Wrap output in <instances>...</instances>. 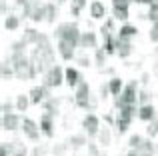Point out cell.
<instances>
[{
	"instance_id": "19",
	"label": "cell",
	"mask_w": 158,
	"mask_h": 156,
	"mask_svg": "<svg viewBox=\"0 0 158 156\" xmlns=\"http://www.w3.org/2000/svg\"><path fill=\"white\" fill-rule=\"evenodd\" d=\"M90 16H92L94 20H100V18L106 16V6L100 0H92V2H90Z\"/></svg>"
},
{
	"instance_id": "58",
	"label": "cell",
	"mask_w": 158,
	"mask_h": 156,
	"mask_svg": "<svg viewBox=\"0 0 158 156\" xmlns=\"http://www.w3.org/2000/svg\"><path fill=\"white\" fill-rule=\"evenodd\" d=\"M154 52H156V54H158V46H156V48H154Z\"/></svg>"
},
{
	"instance_id": "5",
	"label": "cell",
	"mask_w": 158,
	"mask_h": 156,
	"mask_svg": "<svg viewBox=\"0 0 158 156\" xmlns=\"http://www.w3.org/2000/svg\"><path fill=\"white\" fill-rule=\"evenodd\" d=\"M62 82H66V76H64L62 66L54 64V66H52L48 72H44V80H42L44 86H48V88H58Z\"/></svg>"
},
{
	"instance_id": "18",
	"label": "cell",
	"mask_w": 158,
	"mask_h": 156,
	"mask_svg": "<svg viewBox=\"0 0 158 156\" xmlns=\"http://www.w3.org/2000/svg\"><path fill=\"white\" fill-rule=\"evenodd\" d=\"M112 14L116 20H122L126 22L130 18V10H128V4H112Z\"/></svg>"
},
{
	"instance_id": "8",
	"label": "cell",
	"mask_w": 158,
	"mask_h": 156,
	"mask_svg": "<svg viewBox=\"0 0 158 156\" xmlns=\"http://www.w3.org/2000/svg\"><path fill=\"white\" fill-rule=\"evenodd\" d=\"M22 132H24V136H26L28 140L38 142L42 130H40V124H36L32 118H24V120H22Z\"/></svg>"
},
{
	"instance_id": "28",
	"label": "cell",
	"mask_w": 158,
	"mask_h": 156,
	"mask_svg": "<svg viewBox=\"0 0 158 156\" xmlns=\"http://www.w3.org/2000/svg\"><path fill=\"white\" fill-rule=\"evenodd\" d=\"M30 20H32V22H42V20H44V22H46V4H44V2L40 4V6L36 8L34 12H32Z\"/></svg>"
},
{
	"instance_id": "29",
	"label": "cell",
	"mask_w": 158,
	"mask_h": 156,
	"mask_svg": "<svg viewBox=\"0 0 158 156\" xmlns=\"http://www.w3.org/2000/svg\"><path fill=\"white\" fill-rule=\"evenodd\" d=\"M20 26V16H16V14H8L6 16V20H4V28L6 30H16V28Z\"/></svg>"
},
{
	"instance_id": "13",
	"label": "cell",
	"mask_w": 158,
	"mask_h": 156,
	"mask_svg": "<svg viewBox=\"0 0 158 156\" xmlns=\"http://www.w3.org/2000/svg\"><path fill=\"white\" fill-rule=\"evenodd\" d=\"M38 124H40V130L44 132V136H48V138L54 136V116H52V114L44 112L42 116H40Z\"/></svg>"
},
{
	"instance_id": "23",
	"label": "cell",
	"mask_w": 158,
	"mask_h": 156,
	"mask_svg": "<svg viewBox=\"0 0 158 156\" xmlns=\"http://www.w3.org/2000/svg\"><path fill=\"white\" fill-rule=\"evenodd\" d=\"M134 150H136V154H138V156H154V152H158L156 146L152 144L150 140H144L142 146H138V148H134Z\"/></svg>"
},
{
	"instance_id": "55",
	"label": "cell",
	"mask_w": 158,
	"mask_h": 156,
	"mask_svg": "<svg viewBox=\"0 0 158 156\" xmlns=\"http://www.w3.org/2000/svg\"><path fill=\"white\" fill-rule=\"evenodd\" d=\"M126 156H138V154H136V150H134V148H130V152H128Z\"/></svg>"
},
{
	"instance_id": "24",
	"label": "cell",
	"mask_w": 158,
	"mask_h": 156,
	"mask_svg": "<svg viewBox=\"0 0 158 156\" xmlns=\"http://www.w3.org/2000/svg\"><path fill=\"white\" fill-rule=\"evenodd\" d=\"M10 154L12 156H28L26 144H22L20 140H12L10 142Z\"/></svg>"
},
{
	"instance_id": "12",
	"label": "cell",
	"mask_w": 158,
	"mask_h": 156,
	"mask_svg": "<svg viewBox=\"0 0 158 156\" xmlns=\"http://www.w3.org/2000/svg\"><path fill=\"white\" fill-rule=\"evenodd\" d=\"M20 116L14 112H8V114H2V130H8V132H14L16 128L20 126Z\"/></svg>"
},
{
	"instance_id": "59",
	"label": "cell",
	"mask_w": 158,
	"mask_h": 156,
	"mask_svg": "<svg viewBox=\"0 0 158 156\" xmlns=\"http://www.w3.org/2000/svg\"><path fill=\"white\" fill-rule=\"evenodd\" d=\"M56 2H58V4H60V2H62V0H56Z\"/></svg>"
},
{
	"instance_id": "33",
	"label": "cell",
	"mask_w": 158,
	"mask_h": 156,
	"mask_svg": "<svg viewBox=\"0 0 158 156\" xmlns=\"http://www.w3.org/2000/svg\"><path fill=\"white\" fill-rule=\"evenodd\" d=\"M56 16H58V8H56V4H54V2H46V22H48V24H52L54 20H56Z\"/></svg>"
},
{
	"instance_id": "20",
	"label": "cell",
	"mask_w": 158,
	"mask_h": 156,
	"mask_svg": "<svg viewBox=\"0 0 158 156\" xmlns=\"http://www.w3.org/2000/svg\"><path fill=\"white\" fill-rule=\"evenodd\" d=\"M40 40V32L36 30V28H26V30L22 32V42H26L28 46H36Z\"/></svg>"
},
{
	"instance_id": "47",
	"label": "cell",
	"mask_w": 158,
	"mask_h": 156,
	"mask_svg": "<svg viewBox=\"0 0 158 156\" xmlns=\"http://www.w3.org/2000/svg\"><path fill=\"white\" fill-rule=\"evenodd\" d=\"M88 154H90V156H98V154H100V148H98V144L90 142V144H88Z\"/></svg>"
},
{
	"instance_id": "50",
	"label": "cell",
	"mask_w": 158,
	"mask_h": 156,
	"mask_svg": "<svg viewBox=\"0 0 158 156\" xmlns=\"http://www.w3.org/2000/svg\"><path fill=\"white\" fill-rule=\"evenodd\" d=\"M140 82H142V84H144V86H146V84H148V82H150V74H148V72H144V74H142V76H140Z\"/></svg>"
},
{
	"instance_id": "15",
	"label": "cell",
	"mask_w": 158,
	"mask_h": 156,
	"mask_svg": "<svg viewBox=\"0 0 158 156\" xmlns=\"http://www.w3.org/2000/svg\"><path fill=\"white\" fill-rule=\"evenodd\" d=\"M64 76H66V84H68L70 88H76V86L80 84L82 80H84L80 72H78L76 68H72V66H70V68H66V70H64Z\"/></svg>"
},
{
	"instance_id": "51",
	"label": "cell",
	"mask_w": 158,
	"mask_h": 156,
	"mask_svg": "<svg viewBox=\"0 0 158 156\" xmlns=\"http://www.w3.org/2000/svg\"><path fill=\"white\" fill-rule=\"evenodd\" d=\"M104 120L108 122V124H116V120H114V116H112V114H106V116H104Z\"/></svg>"
},
{
	"instance_id": "54",
	"label": "cell",
	"mask_w": 158,
	"mask_h": 156,
	"mask_svg": "<svg viewBox=\"0 0 158 156\" xmlns=\"http://www.w3.org/2000/svg\"><path fill=\"white\" fill-rule=\"evenodd\" d=\"M152 2H156V0H140V4H148V6H150Z\"/></svg>"
},
{
	"instance_id": "17",
	"label": "cell",
	"mask_w": 158,
	"mask_h": 156,
	"mask_svg": "<svg viewBox=\"0 0 158 156\" xmlns=\"http://www.w3.org/2000/svg\"><path fill=\"white\" fill-rule=\"evenodd\" d=\"M156 116V108H154V104H142V106H138V120H142V122H150L152 118Z\"/></svg>"
},
{
	"instance_id": "11",
	"label": "cell",
	"mask_w": 158,
	"mask_h": 156,
	"mask_svg": "<svg viewBox=\"0 0 158 156\" xmlns=\"http://www.w3.org/2000/svg\"><path fill=\"white\" fill-rule=\"evenodd\" d=\"M40 4H42L40 0H16V8H20V10H22V16H24V18H30L32 12H34Z\"/></svg>"
},
{
	"instance_id": "48",
	"label": "cell",
	"mask_w": 158,
	"mask_h": 156,
	"mask_svg": "<svg viewBox=\"0 0 158 156\" xmlns=\"http://www.w3.org/2000/svg\"><path fill=\"white\" fill-rule=\"evenodd\" d=\"M12 108H14V106H12V102H6V100L2 102V114H8V112H12Z\"/></svg>"
},
{
	"instance_id": "2",
	"label": "cell",
	"mask_w": 158,
	"mask_h": 156,
	"mask_svg": "<svg viewBox=\"0 0 158 156\" xmlns=\"http://www.w3.org/2000/svg\"><path fill=\"white\" fill-rule=\"evenodd\" d=\"M10 62L14 68V76L18 80H30V70H32V60L26 56V52H12Z\"/></svg>"
},
{
	"instance_id": "38",
	"label": "cell",
	"mask_w": 158,
	"mask_h": 156,
	"mask_svg": "<svg viewBox=\"0 0 158 156\" xmlns=\"http://www.w3.org/2000/svg\"><path fill=\"white\" fill-rule=\"evenodd\" d=\"M146 18L150 20V22H158V0L150 4V8H148V14H146Z\"/></svg>"
},
{
	"instance_id": "26",
	"label": "cell",
	"mask_w": 158,
	"mask_h": 156,
	"mask_svg": "<svg viewBox=\"0 0 158 156\" xmlns=\"http://www.w3.org/2000/svg\"><path fill=\"white\" fill-rule=\"evenodd\" d=\"M88 134L86 132H80V134H72L70 136V146L72 148H80V146H84V144H88Z\"/></svg>"
},
{
	"instance_id": "60",
	"label": "cell",
	"mask_w": 158,
	"mask_h": 156,
	"mask_svg": "<svg viewBox=\"0 0 158 156\" xmlns=\"http://www.w3.org/2000/svg\"><path fill=\"white\" fill-rule=\"evenodd\" d=\"M156 150H158V146H156Z\"/></svg>"
},
{
	"instance_id": "40",
	"label": "cell",
	"mask_w": 158,
	"mask_h": 156,
	"mask_svg": "<svg viewBox=\"0 0 158 156\" xmlns=\"http://www.w3.org/2000/svg\"><path fill=\"white\" fill-rule=\"evenodd\" d=\"M26 46H28V44H26V42H22V40H16V42H12V44H10L12 52H26Z\"/></svg>"
},
{
	"instance_id": "6",
	"label": "cell",
	"mask_w": 158,
	"mask_h": 156,
	"mask_svg": "<svg viewBox=\"0 0 158 156\" xmlns=\"http://www.w3.org/2000/svg\"><path fill=\"white\" fill-rule=\"evenodd\" d=\"M90 86L86 80H82L80 84L76 86V92H74V98H76V106L78 108H86L88 110V104H90Z\"/></svg>"
},
{
	"instance_id": "7",
	"label": "cell",
	"mask_w": 158,
	"mask_h": 156,
	"mask_svg": "<svg viewBox=\"0 0 158 156\" xmlns=\"http://www.w3.org/2000/svg\"><path fill=\"white\" fill-rule=\"evenodd\" d=\"M82 128H84V132L88 134L90 138H96L98 132H100V120H98L96 114L88 112L84 118H82Z\"/></svg>"
},
{
	"instance_id": "45",
	"label": "cell",
	"mask_w": 158,
	"mask_h": 156,
	"mask_svg": "<svg viewBox=\"0 0 158 156\" xmlns=\"http://www.w3.org/2000/svg\"><path fill=\"white\" fill-rule=\"evenodd\" d=\"M46 152H48V150H46V146L38 144V146L34 148V152H32V156H46Z\"/></svg>"
},
{
	"instance_id": "21",
	"label": "cell",
	"mask_w": 158,
	"mask_h": 156,
	"mask_svg": "<svg viewBox=\"0 0 158 156\" xmlns=\"http://www.w3.org/2000/svg\"><path fill=\"white\" fill-rule=\"evenodd\" d=\"M136 34H138V28L132 26V24H122L118 28V38H122V40H132Z\"/></svg>"
},
{
	"instance_id": "34",
	"label": "cell",
	"mask_w": 158,
	"mask_h": 156,
	"mask_svg": "<svg viewBox=\"0 0 158 156\" xmlns=\"http://www.w3.org/2000/svg\"><path fill=\"white\" fill-rule=\"evenodd\" d=\"M130 124H132L130 120H126V118H122V116H116V130H118V134H124V132H128Z\"/></svg>"
},
{
	"instance_id": "52",
	"label": "cell",
	"mask_w": 158,
	"mask_h": 156,
	"mask_svg": "<svg viewBox=\"0 0 158 156\" xmlns=\"http://www.w3.org/2000/svg\"><path fill=\"white\" fill-rule=\"evenodd\" d=\"M6 0H0V12H2V14H6Z\"/></svg>"
},
{
	"instance_id": "56",
	"label": "cell",
	"mask_w": 158,
	"mask_h": 156,
	"mask_svg": "<svg viewBox=\"0 0 158 156\" xmlns=\"http://www.w3.org/2000/svg\"><path fill=\"white\" fill-rule=\"evenodd\" d=\"M98 156H108V154H106V152H100V154H98Z\"/></svg>"
},
{
	"instance_id": "9",
	"label": "cell",
	"mask_w": 158,
	"mask_h": 156,
	"mask_svg": "<svg viewBox=\"0 0 158 156\" xmlns=\"http://www.w3.org/2000/svg\"><path fill=\"white\" fill-rule=\"evenodd\" d=\"M76 44L68 42V40H58V54L62 56V60H72L76 58Z\"/></svg>"
},
{
	"instance_id": "31",
	"label": "cell",
	"mask_w": 158,
	"mask_h": 156,
	"mask_svg": "<svg viewBox=\"0 0 158 156\" xmlns=\"http://www.w3.org/2000/svg\"><path fill=\"white\" fill-rule=\"evenodd\" d=\"M10 64H12L10 58H4L2 64H0V68H2V78H4V80H10V78L14 76V68H12Z\"/></svg>"
},
{
	"instance_id": "46",
	"label": "cell",
	"mask_w": 158,
	"mask_h": 156,
	"mask_svg": "<svg viewBox=\"0 0 158 156\" xmlns=\"http://www.w3.org/2000/svg\"><path fill=\"white\" fill-rule=\"evenodd\" d=\"M64 152H66V144H58V146H54V148H52V154L54 156H62Z\"/></svg>"
},
{
	"instance_id": "14",
	"label": "cell",
	"mask_w": 158,
	"mask_h": 156,
	"mask_svg": "<svg viewBox=\"0 0 158 156\" xmlns=\"http://www.w3.org/2000/svg\"><path fill=\"white\" fill-rule=\"evenodd\" d=\"M132 50H134V46L130 44V40H122V38L116 36V54L120 58H128L132 54Z\"/></svg>"
},
{
	"instance_id": "3",
	"label": "cell",
	"mask_w": 158,
	"mask_h": 156,
	"mask_svg": "<svg viewBox=\"0 0 158 156\" xmlns=\"http://www.w3.org/2000/svg\"><path fill=\"white\" fill-rule=\"evenodd\" d=\"M80 28H78L76 22H60L56 28H54V38L56 40H68V42L80 46Z\"/></svg>"
},
{
	"instance_id": "30",
	"label": "cell",
	"mask_w": 158,
	"mask_h": 156,
	"mask_svg": "<svg viewBox=\"0 0 158 156\" xmlns=\"http://www.w3.org/2000/svg\"><path fill=\"white\" fill-rule=\"evenodd\" d=\"M98 144L100 146H108L112 142V132H110V128H100V132H98Z\"/></svg>"
},
{
	"instance_id": "53",
	"label": "cell",
	"mask_w": 158,
	"mask_h": 156,
	"mask_svg": "<svg viewBox=\"0 0 158 156\" xmlns=\"http://www.w3.org/2000/svg\"><path fill=\"white\" fill-rule=\"evenodd\" d=\"M152 72H154V76L158 78V60H154V68H152Z\"/></svg>"
},
{
	"instance_id": "10",
	"label": "cell",
	"mask_w": 158,
	"mask_h": 156,
	"mask_svg": "<svg viewBox=\"0 0 158 156\" xmlns=\"http://www.w3.org/2000/svg\"><path fill=\"white\" fill-rule=\"evenodd\" d=\"M48 86H34V88H30V94H28V96H30V102L32 104H42L44 100H46V98H50V92H48Z\"/></svg>"
},
{
	"instance_id": "43",
	"label": "cell",
	"mask_w": 158,
	"mask_h": 156,
	"mask_svg": "<svg viewBox=\"0 0 158 156\" xmlns=\"http://www.w3.org/2000/svg\"><path fill=\"white\" fill-rule=\"evenodd\" d=\"M148 38H150L152 42H158V22H152V28H150V32H148Z\"/></svg>"
},
{
	"instance_id": "49",
	"label": "cell",
	"mask_w": 158,
	"mask_h": 156,
	"mask_svg": "<svg viewBox=\"0 0 158 156\" xmlns=\"http://www.w3.org/2000/svg\"><path fill=\"white\" fill-rule=\"evenodd\" d=\"M98 106V98L94 96V94H90V104H88V110H94Z\"/></svg>"
},
{
	"instance_id": "39",
	"label": "cell",
	"mask_w": 158,
	"mask_h": 156,
	"mask_svg": "<svg viewBox=\"0 0 158 156\" xmlns=\"http://www.w3.org/2000/svg\"><path fill=\"white\" fill-rule=\"evenodd\" d=\"M142 142H144V138L140 136V134H132V136L128 138V146H130V148H138V146H142Z\"/></svg>"
},
{
	"instance_id": "27",
	"label": "cell",
	"mask_w": 158,
	"mask_h": 156,
	"mask_svg": "<svg viewBox=\"0 0 158 156\" xmlns=\"http://www.w3.org/2000/svg\"><path fill=\"white\" fill-rule=\"evenodd\" d=\"M106 56H108V52L104 50V48H94V64H96L100 70L106 64Z\"/></svg>"
},
{
	"instance_id": "41",
	"label": "cell",
	"mask_w": 158,
	"mask_h": 156,
	"mask_svg": "<svg viewBox=\"0 0 158 156\" xmlns=\"http://www.w3.org/2000/svg\"><path fill=\"white\" fill-rule=\"evenodd\" d=\"M74 60H76V62L80 64L82 68H88V66H90V58H88L86 54H76V58H74Z\"/></svg>"
},
{
	"instance_id": "42",
	"label": "cell",
	"mask_w": 158,
	"mask_h": 156,
	"mask_svg": "<svg viewBox=\"0 0 158 156\" xmlns=\"http://www.w3.org/2000/svg\"><path fill=\"white\" fill-rule=\"evenodd\" d=\"M108 94H112L110 86H108V82H102V84H100V100H106Z\"/></svg>"
},
{
	"instance_id": "57",
	"label": "cell",
	"mask_w": 158,
	"mask_h": 156,
	"mask_svg": "<svg viewBox=\"0 0 158 156\" xmlns=\"http://www.w3.org/2000/svg\"><path fill=\"white\" fill-rule=\"evenodd\" d=\"M132 2H136V4H140V0H132Z\"/></svg>"
},
{
	"instance_id": "36",
	"label": "cell",
	"mask_w": 158,
	"mask_h": 156,
	"mask_svg": "<svg viewBox=\"0 0 158 156\" xmlns=\"http://www.w3.org/2000/svg\"><path fill=\"white\" fill-rule=\"evenodd\" d=\"M146 134H148V136H158V112H156V116L152 118L150 122H148V126H146Z\"/></svg>"
},
{
	"instance_id": "1",
	"label": "cell",
	"mask_w": 158,
	"mask_h": 156,
	"mask_svg": "<svg viewBox=\"0 0 158 156\" xmlns=\"http://www.w3.org/2000/svg\"><path fill=\"white\" fill-rule=\"evenodd\" d=\"M30 60L36 66L38 74H44V72H48L54 66V48H52L50 38L46 34H40V40L36 44V48L32 50Z\"/></svg>"
},
{
	"instance_id": "22",
	"label": "cell",
	"mask_w": 158,
	"mask_h": 156,
	"mask_svg": "<svg viewBox=\"0 0 158 156\" xmlns=\"http://www.w3.org/2000/svg\"><path fill=\"white\" fill-rule=\"evenodd\" d=\"M58 106H60V100H58V98H54V96L46 98V100L42 102V108H44V112L52 114V116H56V114H58Z\"/></svg>"
},
{
	"instance_id": "44",
	"label": "cell",
	"mask_w": 158,
	"mask_h": 156,
	"mask_svg": "<svg viewBox=\"0 0 158 156\" xmlns=\"http://www.w3.org/2000/svg\"><path fill=\"white\" fill-rule=\"evenodd\" d=\"M0 156H12L10 154V142H0Z\"/></svg>"
},
{
	"instance_id": "25",
	"label": "cell",
	"mask_w": 158,
	"mask_h": 156,
	"mask_svg": "<svg viewBox=\"0 0 158 156\" xmlns=\"http://www.w3.org/2000/svg\"><path fill=\"white\" fill-rule=\"evenodd\" d=\"M108 86H110V92H112V96H120L122 94V90H124V86H122V80H120L118 76H112L110 80H108Z\"/></svg>"
},
{
	"instance_id": "35",
	"label": "cell",
	"mask_w": 158,
	"mask_h": 156,
	"mask_svg": "<svg viewBox=\"0 0 158 156\" xmlns=\"http://www.w3.org/2000/svg\"><path fill=\"white\" fill-rule=\"evenodd\" d=\"M150 100H152V92H150V90H146V88L138 90V106L150 104Z\"/></svg>"
},
{
	"instance_id": "4",
	"label": "cell",
	"mask_w": 158,
	"mask_h": 156,
	"mask_svg": "<svg viewBox=\"0 0 158 156\" xmlns=\"http://www.w3.org/2000/svg\"><path fill=\"white\" fill-rule=\"evenodd\" d=\"M136 102H138V80H130L126 86H124L122 94L116 96L114 106L120 108L122 104H136Z\"/></svg>"
},
{
	"instance_id": "37",
	"label": "cell",
	"mask_w": 158,
	"mask_h": 156,
	"mask_svg": "<svg viewBox=\"0 0 158 156\" xmlns=\"http://www.w3.org/2000/svg\"><path fill=\"white\" fill-rule=\"evenodd\" d=\"M84 6H86V0H72V6H70L72 16H80V12H82Z\"/></svg>"
},
{
	"instance_id": "16",
	"label": "cell",
	"mask_w": 158,
	"mask_h": 156,
	"mask_svg": "<svg viewBox=\"0 0 158 156\" xmlns=\"http://www.w3.org/2000/svg\"><path fill=\"white\" fill-rule=\"evenodd\" d=\"M80 48H98V36H96V32H92V30L82 32V36H80Z\"/></svg>"
},
{
	"instance_id": "32",
	"label": "cell",
	"mask_w": 158,
	"mask_h": 156,
	"mask_svg": "<svg viewBox=\"0 0 158 156\" xmlns=\"http://www.w3.org/2000/svg\"><path fill=\"white\" fill-rule=\"evenodd\" d=\"M30 104H32L30 96H26V94H18V96H16V108H18L20 112H26Z\"/></svg>"
}]
</instances>
